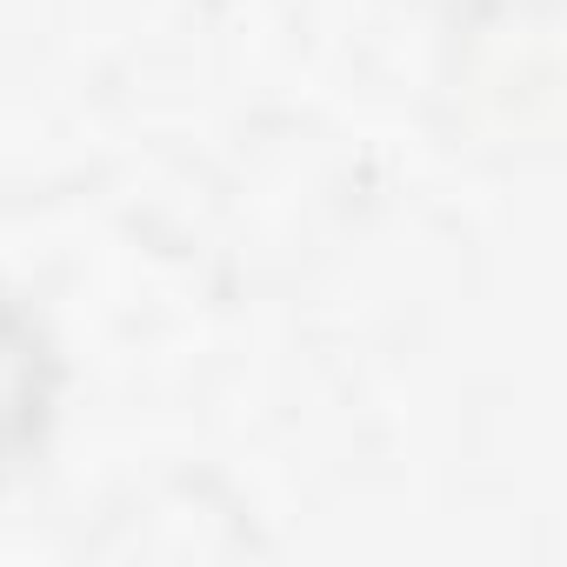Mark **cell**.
Returning a JSON list of instances; mask_svg holds the SVG:
<instances>
[{
  "mask_svg": "<svg viewBox=\"0 0 567 567\" xmlns=\"http://www.w3.org/2000/svg\"><path fill=\"white\" fill-rule=\"evenodd\" d=\"M48 408H54V348L41 341L28 308L0 301V474L21 467V454L41 441Z\"/></svg>",
  "mask_w": 567,
  "mask_h": 567,
  "instance_id": "cell-1",
  "label": "cell"
}]
</instances>
